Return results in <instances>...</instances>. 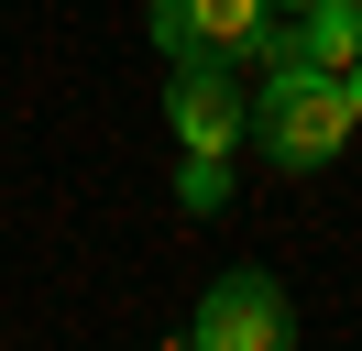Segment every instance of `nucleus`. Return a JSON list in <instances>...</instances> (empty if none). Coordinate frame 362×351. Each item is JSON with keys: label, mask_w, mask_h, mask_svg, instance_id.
<instances>
[{"label": "nucleus", "mask_w": 362, "mask_h": 351, "mask_svg": "<svg viewBox=\"0 0 362 351\" xmlns=\"http://www.w3.org/2000/svg\"><path fill=\"white\" fill-rule=\"evenodd\" d=\"M340 77H351V110H362V55H351V66H340Z\"/></svg>", "instance_id": "nucleus-7"}, {"label": "nucleus", "mask_w": 362, "mask_h": 351, "mask_svg": "<svg viewBox=\"0 0 362 351\" xmlns=\"http://www.w3.org/2000/svg\"><path fill=\"white\" fill-rule=\"evenodd\" d=\"M351 132H362V110H351V77H340V66L264 55V88H252V132H242V143L264 154L274 176L340 165V143H351Z\"/></svg>", "instance_id": "nucleus-1"}, {"label": "nucleus", "mask_w": 362, "mask_h": 351, "mask_svg": "<svg viewBox=\"0 0 362 351\" xmlns=\"http://www.w3.org/2000/svg\"><path fill=\"white\" fill-rule=\"evenodd\" d=\"M274 11H296V0H274Z\"/></svg>", "instance_id": "nucleus-8"}, {"label": "nucleus", "mask_w": 362, "mask_h": 351, "mask_svg": "<svg viewBox=\"0 0 362 351\" xmlns=\"http://www.w3.org/2000/svg\"><path fill=\"white\" fill-rule=\"evenodd\" d=\"M264 55H308V66H351V55H362V0H296V33H274Z\"/></svg>", "instance_id": "nucleus-5"}, {"label": "nucleus", "mask_w": 362, "mask_h": 351, "mask_svg": "<svg viewBox=\"0 0 362 351\" xmlns=\"http://www.w3.org/2000/svg\"><path fill=\"white\" fill-rule=\"evenodd\" d=\"M187 340L198 351H286L296 340V307H286V285H274L264 263H230V275H209Z\"/></svg>", "instance_id": "nucleus-2"}, {"label": "nucleus", "mask_w": 362, "mask_h": 351, "mask_svg": "<svg viewBox=\"0 0 362 351\" xmlns=\"http://www.w3.org/2000/svg\"><path fill=\"white\" fill-rule=\"evenodd\" d=\"M143 33H154L165 66H187V55H264L274 44V0H154Z\"/></svg>", "instance_id": "nucleus-4"}, {"label": "nucleus", "mask_w": 362, "mask_h": 351, "mask_svg": "<svg viewBox=\"0 0 362 351\" xmlns=\"http://www.w3.org/2000/svg\"><path fill=\"white\" fill-rule=\"evenodd\" d=\"M165 121H176L187 154H242L252 132V88H242V55H187L176 88H165Z\"/></svg>", "instance_id": "nucleus-3"}, {"label": "nucleus", "mask_w": 362, "mask_h": 351, "mask_svg": "<svg viewBox=\"0 0 362 351\" xmlns=\"http://www.w3.org/2000/svg\"><path fill=\"white\" fill-rule=\"evenodd\" d=\"M176 197H187V219H209L230 197V154H187V165H176Z\"/></svg>", "instance_id": "nucleus-6"}]
</instances>
